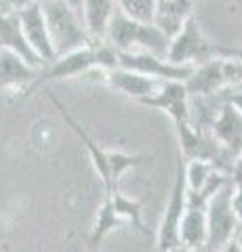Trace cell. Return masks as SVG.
<instances>
[{"instance_id":"18","label":"cell","mask_w":242,"mask_h":252,"mask_svg":"<svg viewBox=\"0 0 242 252\" xmlns=\"http://www.w3.org/2000/svg\"><path fill=\"white\" fill-rule=\"evenodd\" d=\"M124 227V220L116 215V210L112 206V202L104 198L101 206L97 208V217H95V223L91 227V235H89V252H95L101 250V244L107 238L110 233H114L116 229Z\"/></svg>"},{"instance_id":"3","label":"cell","mask_w":242,"mask_h":252,"mask_svg":"<svg viewBox=\"0 0 242 252\" xmlns=\"http://www.w3.org/2000/svg\"><path fill=\"white\" fill-rule=\"evenodd\" d=\"M221 55H228V49L210 42L205 36L202 28L198 26L196 17L192 15V17L185 21V26L171 38L167 59L171 63H175V65L196 67V65H200V63H205L208 59L221 57Z\"/></svg>"},{"instance_id":"13","label":"cell","mask_w":242,"mask_h":252,"mask_svg":"<svg viewBox=\"0 0 242 252\" xmlns=\"http://www.w3.org/2000/svg\"><path fill=\"white\" fill-rule=\"evenodd\" d=\"M40 69L28 63L13 51L0 49V89H13L26 93Z\"/></svg>"},{"instance_id":"26","label":"cell","mask_w":242,"mask_h":252,"mask_svg":"<svg viewBox=\"0 0 242 252\" xmlns=\"http://www.w3.org/2000/svg\"><path fill=\"white\" fill-rule=\"evenodd\" d=\"M232 179H242V152L238 154L236 160H234V166H232Z\"/></svg>"},{"instance_id":"17","label":"cell","mask_w":242,"mask_h":252,"mask_svg":"<svg viewBox=\"0 0 242 252\" xmlns=\"http://www.w3.org/2000/svg\"><path fill=\"white\" fill-rule=\"evenodd\" d=\"M207 244V212L205 208H190L179 225V246L185 248H202Z\"/></svg>"},{"instance_id":"10","label":"cell","mask_w":242,"mask_h":252,"mask_svg":"<svg viewBox=\"0 0 242 252\" xmlns=\"http://www.w3.org/2000/svg\"><path fill=\"white\" fill-rule=\"evenodd\" d=\"M101 76L105 78V82L112 86L114 91L122 93L124 97H131L135 101H143L147 97L160 89V84L165 80H158V78L139 74L135 69H127V67H114L107 69V72H101Z\"/></svg>"},{"instance_id":"24","label":"cell","mask_w":242,"mask_h":252,"mask_svg":"<svg viewBox=\"0 0 242 252\" xmlns=\"http://www.w3.org/2000/svg\"><path fill=\"white\" fill-rule=\"evenodd\" d=\"M36 2H44V0H0V9L19 11L23 6H30V4H36Z\"/></svg>"},{"instance_id":"11","label":"cell","mask_w":242,"mask_h":252,"mask_svg":"<svg viewBox=\"0 0 242 252\" xmlns=\"http://www.w3.org/2000/svg\"><path fill=\"white\" fill-rule=\"evenodd\" d=\"M49 97H51L53 103H55V107L59 109L61 118H64V120L69 124V128L74 130V135L82 141L84 147H87V152H89V160H91L93 168H95L97 177H99V181H101V187H104V195H110V193L114 191V189H112V183H110V162H107V149H101V147H99V143H95V139H93V137L89 135V132L84 130L82 126L74 120L72 114L66 112V107H64V103H61L59 99H55L51 93H49Z\"/></svg>"},{"instance_id":"25","label":"cell","mask_w":242,"mask_h":252,"mask_svg":"<svg viewBox=\"0 0 242 252\" xmlns=\"http://www.w3.org/2000/svg\"><path fill=\"white\" fill-rule=\"evenodd\" d=\"M228 101L242 114V91H228Z\"/></svg>"},{"instance_id":"22","label":"cell","mask_w":242,"mask_h":252,"mask_svg":"<svg viewBox=\"0 0 242 252\" xmlns=\"http://www.w3.org/2000/svg\"><path fill=\"white\" fill-rule=\"evenodd\" d=\"M156 2L158 0H116V6L124 15H129L131 19L141 21V23H152Z\"/></svg>"},{"instance_id":"2","label":"cell","mask_w":242,"mask_h":252,"mask_svg":"<svg viewBox=\"0 0 242 252\" xmlns=\"http://www.w3.org/2000/svg\"><path fill=\"white\" fill-rule=\"evenodd\" d=\"M42 13L57 57L80 49V46H87L93 40L82 21V15L64 0H44Z\"/></svg>"},{"instance_id":"19","label":"cell","mask_w":242,"mask_h":252,"mask_svg":"<svg viewBox=\"0 0 242 252\" xmlns=\"http://www.w3.org/2000/svg\"><path fill=\"white\" fill-rule=\"evenodd\" d=\"M104 198H107L112 202L116 215L124 220V225L133 227L135 231L143 233V235L150 233V229H147L145 223H143V200L129 198V195H124L120 189H114L110 195H104Z\"/></svg>"},{"instance_id":"28","label":"cell","mask_w":242,"mask_h":252,"mask_svg":"<svg viewBox=\"0 0 242 252\" xmlns=\"http://www.w3.org/2000/svg\"><path fill=\"white\" fill-rule=\"evenodd\" d=\"M64 2H68L72 9H76L78 13H80V6H82V0H64ZM82 15V13H80Z\"/></svg>"},{"instance_id":"21","label":"cell","mask_w":242,"mask_h":252,"mask_svg":"<svg viewBox=\"0 0 242 252\" xmlns=\"http://www.w3.org/2000/svg\"><path fill=\"white\" fill-rule=\"evenodd\" d=\"M183 170H185V185H187V193H200L207 187L210 177L215 175L217 168L210 160H183Z\"/></svg>"},{"instance_id":"31","label":"cell","mask_w":242,"mask_h":252,"mask_svg":"<svg viewBox=\"0 0 242 252\" xmlns=\"http://www.w3.org/2000/svg\"><path fill=\"white\" fill-rule=\"evenodd\" d=\"M95 252H101V250H95Z\"/></svg>"},{"instance_id":"9","label":"cell","mask_w":242,"mask_h":252,"mask_svg":"<svg viewBox=\"0 0 242 252\" xmlns=\"http://www.w3.org/2000/svg\"><path fill=\"white\" fill-rule=\"evenodd\" d=\"M23 34H26L30 46L34 49V53L40 57V61L44 65H49L51 61L57 59L55 49H53L51 36H49V28H46V19L42 13V2L23 6V9L17 11Z\"/></svg>"},{"instance_id":"29","label":"cell","mask_w":242,"mask_h":252,"mask_svg":"<svg viewBox=\"0 0 242 252\" xmlns=\"http://www.w3.org/2000/svg\"><path fill=\"white\" fill-rule=\"evenodd\" d=\"M232 53L236 55V57H240V59H242V49H232ZM240 91H242V89H240Z\"/></svg>"},{"instance_id":"6","label":"cell","mask_w":242,"mask_h":252,"mask_svg":"<svg viewBox=\"0 0 242 252\" xmlns=\"http://www.w3.org/2000/svg\"><path fill=\"white\" fill-rule=\"evenodd\" d=\"M208 135L217 143V147L221 149L225 160L232 162L234 166V160L242 152V114L228 99L217 112L215 120L208 128Z\"/></svg>"},{"instance_id":"30","label":"cell","mask_w":242,"mask_h":252,"mask_svg":"<svg viewBox=\"0 0 242 252\" xmlns=\"http://www.w3.org/2000/svg\"><path fill=\"white\" fill-rule=\"evenodd\" d=\"M236 240H238V244H240V246H242V231L236 235Z\"/></svg>"},{"instance_id":"14","label":"cell","mask_w":242,"mask_h":252,"mask_svg":"<svg viewBox=\"0 0 242 252\" xmlns=\"http://www.w3.org/2000/svg\"><path fill=\"white\" fill-rule=\"evenodd\" d=\"M192 15H194V0H158L154 9L152 23L165 32L169 38H173Z\"/></svg>"},{"instance_id":"27","label":"cell","mask_w":242,"mask_h":252,"mask_svg":"<svg viewBox=\"0 0 242 252\" xmlns=\"http://www.w3.org/2000/svg\"><path fill=\"white\" fill-rule=\"evenodd\" d=\"M219 252H242V246L238 244V240L234 238V240H230L228 244H225V246H223Z\"/></svg>"},{"instance_id":"12","label":"cell","mask_w":242,"mask_h":252,"mask_svg":"<svg viewBox=\"0 0 242 252\" xmlns=\"http://www.w3.org/2000/svg\"><path fill=\"white\" fill-rule=\"evenodd\" d=\"M0 49L13 51L15 55L23 57L28 63H32V65L38 67V69L44 67V63L34 53V49L28 42L26 34H23V28H21V21H19L17 11H4V9H0Z\"/></svg>"},{"instance_id":"15","label":"cell","mask_w":242,"mask_h":252,"mask_svg":"<svg viewBox=\"0 0 242 252\" xmlns=\"http://www.w3.org/2000/svg\"><path fill=\"white\" fill-rule=\"evenodd\" d=\"M139 28H141V21L131 19L129 15H124L122 11L116 9L110 23H107L104 40L110 44L116 53H131L137 49Z\"/></svg>"},{"instance_id":"4","label":"cell","mask_w":242,"mask_h":252,"mask_svg":"<svg viewBox=\"0 0 242 252\" xmlns=\"http://www.w3.org/2000/svg\"><path fill=\"white\" fill-rule=\"evenodd\" d=\"M232 189H234V179H230L221 189H217L205 206L207 212L205 252H219L225 244L238 235V223L232 210Z\"/></svg>"},{"instance_id":"20","label":"cell","mask_w":242,"mask_h":252,"mask_svg":"<svg viewBox=\"0 0 242 252\" xmlns=\"http://www.w3.org/2000/svg\"><path fill=\"white\" fill-rule=\"evenodd\" d=\"M147 160H152V156H145V154H127V152H107L112 189H118L120 179L127 175L129 170L143 166Z\"/></svg>"},{"instance_id":"7","label":"cell","mask_w":242,"mask_h":252,"mask_svg":"<svg viewBox=\"0 0 242 252\" xmlns=\"http://www.w3.org/2000/svg\"><path fill=\"white\" fill-rule=\"evenodd\" d=\"M118 65L127 69H135L139 74L158 78V80H181L185 82L187 76L192 74L190 65H175L167 57L143 51H131V53H118Z\"/></svg>"},{"instance_id":"16","label":"cell","mask_w":242,"mask_h":252,"mask_svg":"<svg viewBox=\"0 0 242 252\" xmlns=\"http://www.w3.org/2000/svg\"><path fill=\"white\" fill-rule=\"evenodd\" d=\"M116 9H118L116 0H82V21L93 40H104L107 23H110Z\"/></svg>"},{"instance_id":"5","label":"cell","mask_w":242,"mask_h":252,"mask_svg":"<svg viewBox=\"0 0 242 252\" xmlns=\"http://www.w3.org/2000/svg\"><path fill=\"white\" fill-rule=\"evenodd\" d=\"M183 158L179 156L177 168H175V183L171 189V198L165 206L158 233H156V246L158 252H169L179 246V225L187 210V185H185V170H183Z\"/></svg>"},{"instance_id":"23","label":"cell","mask_w":242,"mask_h":252,"mask_svg":"<svg viewBox=\"0 0 242 252\" xmlns=\"http://www.w3.org/2000/svg\"><path fill=\"white\" fill-rule=\"evenodd\" d=\"M232 210L238 223V233L242 231V179H234V189H232Z\"/></svg>"},{"instance_id":"1","label":"cell","mask_w":242,"mask_h":252,"mask_svg":"<svg viewBox=\"0 0 242 252\" xmlns=\"http://www.w3.org/2000/svg\"><path fill=\"white\" fill-rule=\"evenodd\" d=\"M114 67H118V53L105 40H91L87 46L69 51L57 57L55 61H51L49 65H44L38 72L32 86L23 94H30L38 86L53 80H68V78H76L91 72H107V69H114Z\"/></svg>"},{"instance_id":"8","label":"cell","mask_w":242,"mask_h":252,"mask_svg":"<svg viewBox=\"0 0 242 252\" xmlns=\"http://www.w3.org/2000/svg\"><path fill=\"white\" fill-rule=\"evenodd\" d=\"M139 103L165 112L173 124L190 120V93L181 80H165L152 97L139 101Z\"/></svg>"}]
</instances>
